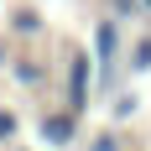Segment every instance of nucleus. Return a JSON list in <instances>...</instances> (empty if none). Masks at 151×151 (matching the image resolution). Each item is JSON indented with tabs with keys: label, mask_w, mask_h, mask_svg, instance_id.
I'll return each instance as SVG.
<instances>
[{
	"label": "nucleus",
	"mask_w": 151,
	"mask_h": 151,
	"mask_svg": "<svg viewBox=\"0 0 151 151\" xmlns=\"http://www.w3.org/2000/svg\"><path fill=\"white\" fill-rule=\"evenodd\" d=\"M89 52H94V73H99V83H109V78H115V68H120V58H125V31H120V21H115V16H99V21H94Z\"/></svg>",
	"instance_id": "f257e3e1"
},
{
	"label": "nucleus",
	"mask_w": 151,
	"mask_h": 151,
	"mask_svg": "<svg viewBox=\"0 0 151 151\" xmlns=\"http://www.w3.org/2000/svg\"><path fill=\"white\" fill-rule=\"evenodd\" d=\"M94 52H68V83H63V104L73 115H89V99H94Z\"/></svg>",
	"instance_id": "f03ea898"
},
{
	"label": "nucleus",
	"mask_w": 151,
	"mask_h": 151,
	"mask_svg": "<svg viewBox=\"0 0 151 151\" xmlns=\"http://www.w3.org/2000/svg\"><path fill=\"white\" fill-rule=\"evenodd\" d=\"M78 120H83V115H73L68 104H58V109H42L37 130H42V141H47L52 151H68V146L78 141Z\"/></svg>",
	"instance_id": "7ed1b4c3"
},
{
	"label": "nucleus",
	"mask_w": 151,
	"mask_h": 151,
	"mask_svg": "<svg viewBox=\"0 0 151 151\" xmlns=\"http://www.w3.org/2000/svg\"><path fill=\"white\" fill-rule=\"evenodd\" d=\"M5 26H11V37H47V16L37 5H11Z\"/></svg>",
	"instance_id": "20e7f679"
},
{
	"label": "nucleus",
	"mask_w": 151,
	"mask_h": 151,
	"mask_svg": "<svg viewBox=\"0 0 151 151\" xmlns=\"http://www.w3.org/2000/svg\"><path fill=\"white\" fill-rule=\"evenodd\" d=\"M5 68H11V78L21 89H42L47 83V63L42 58H5Z\"/></svg>",
	"instance_id": "39448f33"
},
{
	"label": "nucleus",
	"mask_w": 151,
	"mask_h": 151,
	"mask_svg": "<svg viewBox=\"0 0 151 151\" xmlns=\"http://www.w3.org/2000/svg\"><path fill=\"white\" fill-rule=\"evenodd\" d=\"M125 68L130 73H151V37H141L136 47L125 42Z\"/></svg>",
	"instance_id": "423d86ee"
},
{
	"label": "nucleus",
	"mask_w": 151,
	"mask_h": 151,
	"mask_svg": "<svg viewBox=\"0 0 151 151\" xmlns=\"http://www.w3.org/2000/svg\"><path fill=\"white\" fill-rule=\"evenodd\" d=\"M16 136H21V115L16 109H0V146H16Z\"/></svg>",
	"instance_id": "0eeeda50"
},
{
	"label": "nucleus",
	"mask_w": 151,
	"mask_h": 151,
	"mask_svg": "<svg viewBox=\"0 0 151 151\" xmlns=\"http://www.w3.org/2000/svg\"><path fill=\"white\" fill-rule=\"evenodd\" d=\"M89 151H125V136L115 130V125H109V130H99V136L89 141Z\"/></svg>",
	"instance_id": "6e6552de"
},
{
	"label": "nucleus",
	"mask_w": 151,
	"mask_h": 151,
	"mask_svg": "<svg viewBox=\"0 0 151 151\" xmlns=\"http://www.w3.org/2000/svg\"><path fill=\"white\" fill-rule=\"evenodd\" d=\"M109 16L115 21H136V16H146V5L141 0H109Z\"/></svg>",
	"instance_id": "1a4fd4ad"
},
{
	"label": "nucleus",
	"mask_w": 151,
	"mask_h": 151,
	"mask_svg": "<svg viewBox=\"0 0 151 151\" xmlns=\"http://www.w3.org/2000/svg\"><path fill=\"white\" fill-rule=\"evenodd\" d=\"M136 109H141V99H136V94H120V99H115V120H130Z\"/></svg>",
	"instance_id": "9d476101"
},
{
	"label": "nucleus",
	"mask_w": 151,
	"mask_h": 151,
	"mask_svg": "<svg viewBox=\"0 0 151 151\" xmlns=\"http://www.w3.org/2000/svg\"><path fill=\"white\" fill-rule=\"evenodd\" d=\"M141 5H146V16H151V0H141Z\"/></svg>",
	"instance_id": "9b49d317"
},
{
	"label": "nucleus",
	"mask_w": 151,
	"mask_h": 151,
	"mask_svg": "<svg viewBox=\"0 0 151 151\" xmlns=\"http://www.w3.org/2000/svg\"><path fill=\"white\" fill-rule=\"evenodd\" d=\"M11 151H21V146H11Z\"/></svg>",
	"instance_id": "f8f14e48"
}]
</instances>
